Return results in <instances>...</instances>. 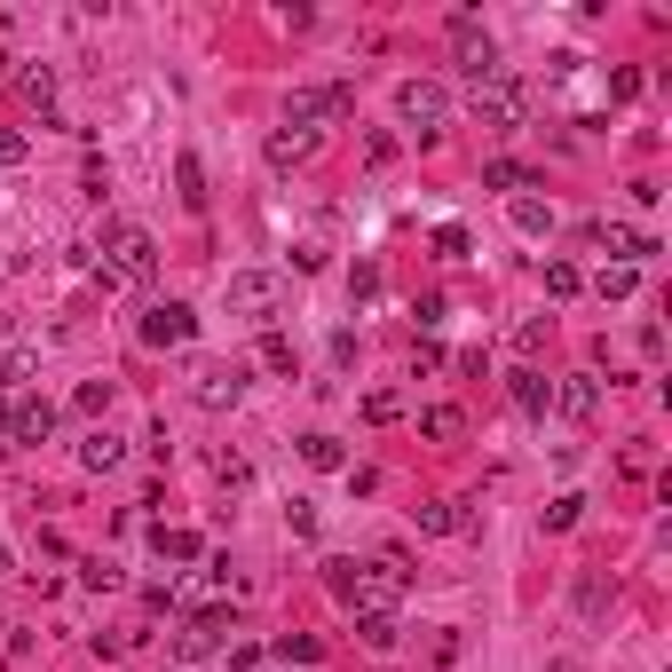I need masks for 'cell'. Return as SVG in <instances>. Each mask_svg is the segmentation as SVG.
Masks as SVG:
<instances>
[{
	"label": "cell",
	"mask_w": 672,
	"mask_h": 672,
	"mask_svg": "<svg viewBox=\"0 0 672 672\" xmlns=\"http://www.w3.org/2000/svg\"><path fill=\"white\" fill-rule=\"evenodd\" d=\"M158 278V238L134 222H111L104 229V285H151Z\"/></svg>",
	"instance_id": "1"
},
{
	"label": "cell",
	"mask_w": 672,
	"mask_h": 672,
	"mask_svg": "<svg viewBox=\"0 0 672 672\" xmlns=\"http://www.w3.org/2000/svg\"><path fill=\"white\" fill-rule=\"evenodd\" d=\"M229 309L254 317L269 332V325H278V309H285V278H278V269H238V278H229Z\"/></svg>",
	"instance_id": "2"
},
{
	"label": "cell",
	"mask_w": 672,
	"mask_h": 672,
	"mask_svg": "<svg viewBox=\"0 0 672 672\" xmlns=\"http://www.w3.org/2000/svg\"><path fill=\"white\" fill-rule=\"evenodd\" d=\"M451 56H459V72L475 80V87L498 80V48H491V32L475 24V9H459V16H451Z\"/></svg>",
	"instance_id": "3"
},
{
	"label": "cell",
	"mask_w": 672,
	"mask_h": 672,
	"mask_svg": "<svg viewBox=\"0 0 672 672\" xmlns=\"http://www.w3.org/2000/svg\"><path fill=\"white\" fill-rule=\"evenodd\" d=\"M356 111V87L349 80H325V87H293L285 127H317V119H349Z\"/></svg>",
	"instance_id": "4"
},
{
	"label": "cell",
	"mask_w": 672,
	"mask_h": 672,
	"mask_svg": "<svg viewBox=\"0 0 672 672\" xmlns=\"http://www.w3.org/2000/svg\"><path fill=\"white\" fill-rule=\"evenodd\" d=\"M396 119H403V127H420V134H444L451 95L435 87V80H403V87H396Z\"/></svg>",
	"instance_id": "5"
},
{
	"label": "cell",
	"mask_w": 672,
	"mask_h": 672,
	"mask_svg": "<svg viewBox=\"0 0 672 672\" xmlns=\"http://www.w3.org/2000/svg\"><path fill=\"white\" fill-rule=\"evenodd\" d=\"M475 119L491 127V134H507V127H522V87L498 72V80H483L475 87Z\"/></svg>",
	"instance_id": "6"
},
{
	"label": "cell",
	"mask_w": 672,
	"mask_h": 672,
	"mask_svg": "<svg viewBox=\"0 0 672 672\" xmlns=\"http://www.w3.org/2000/svg\"><path fill=\"white\" fill-rule=\"evenodd\" d=\"M190 332H198V317L182 309V300H151L143 309V341L151 349H190Z\"/></svg>",
	"instance_id": "7"
},
{
	"label": "cell",
	"mask_w": 672,
	"mask_h": 672,
	"mask_svg": "<svg viewBox=\"0 0 672 672\" xmlns=\"http://www.w3.org/2000/svg\"><path fill=\"white\" fill-rule=\"evenodd\" d=\"M238 388H246V373H238V364H198V373H190V396L207 403V412L238 403Z\"/></svg>",
	"instance_id": "8"
},
{
	"label": "cell",
	"mask_w": 672,
	"mask_h": 672,
	"mask_svg": "<svg viewBox=\"0 0 672 672\" xmlns=\"http://www.w3.org/2000/svg\"><path fill=\"white\" fill-rule=\"evenodd\" d=\"M48 435H56V403L48 396L9 403V444H48Z\"/></svg>",
	"instance_id": "9"
},
{
	"label": "cell",
	"mask_w": 672,
	"mask_h": 672,
	"mask_svg": "<svg viewBox=\"0 0 672 672\" xmlns=\"http://www.w3.org/2000/svg\"><path fill=\"white\" fill-rule=\"evenodd\" d=\"M546 403H554L562 420H593V412H601V380H593V373H569V380H554Z\"/></svg>",
	"instance_id": "10"
},
{
	"label": "cell",
	"mask_w": 672,
	"mask_h": 672,
	"mask_svg": "<svg viewBox=\"0 0 672 672\" xmlns=\"http://www.w3.org/2000/svg\"><path fill=\"white\" fill-rule=\"evenodd\" d=\"M317 143H325L317 127H278V134H269V166H278V175H293V166L317 158Z\"/></svg>",
	"instance_id": "11"
},
{
	"label": "cell",
	"mask_w": 672,
	"mask_h": 672,
	"mask_svg": "<svg viewBox=\"0 0 672 672\" xmlns=\"http://www.w3.org/2000/svg\"><path fill=\"white\" fill-rule=\"evenodd\" d=\"M507 396H515V412H530V420H538V412H546V396H554V380L538 373V364H522V373L507 380Z\"/></svg>",
	"instance_id": "12"
},
{
	"label": "cell",
	"mask_w": 672,
	"mask_h": 672,
	"mask_svg": "<svg viewBox=\"0 0 672 672\" xmlns=\"http://www.w3.org/2000/svg\"><path fill=\"white\" fill-rule=\"evenodd\" d=\"M412 522H420L427 538H459V530H467V515L451 507V498H420V507H412Z\"/></svg>",
	"instance_id": "13"
},
{
	"label": "cell",
	"mask_w": 672,
	"mask_h": 672,
	"mask_svg": "<svg viewBox=\"0 0 672 672\" xmlns=\"http://www.w3.org/2000/svg\"><path fill=\"white\" fill-rule=\"evenodd\" d=\"M300 459H309L317 475H341V467H349V451H341V435H325V427H317V435H300Z\"/></svg>",
	"instance_id": "14"
},
{
	"label": "cell",
	"mask_w": 672,
	"mask_h": 672,
	"mask_svg": "<svg viewBox=\"0 0 672 672\" xmlns=\"http://www.w3.org/2000/svg\"><path fill=\"white\" fill-rule=\"evenodd\" d=\"M151 546H158V562H198V554H207V538H198V530H151Z\"/></svg>",
	"instance_id": "15"
},
{
	"label": "cell",
	"mask_w": 672,
	"mask_h": 672,
	"mask_svg": "<svg viewBox=\"0 0 672 672\" xmlns=\"http://www.w3.org/2000/svg\"><path fill=\"white\" fill-rule=\"evenodd\" d=\"M420 435H427V444H459L467 412H459V403H435V412H420Z\"/></svg>",
	"instance_id": "16"
},
{
	"label": "cell",
	"mask_w": 672,
	"mask_h": 672,
	"mask_svg": "<svg viewBox=\"0 0 672 672\" xmlns=\"http://www.w3.org/2000/svg\"><path fill=\"white\" fill-rule=\"evenodd\" d=\"M356 633H364V649H396V641H403L396 610H356Z\"/></svg>",
	"instance_id": "17"
},
{
	"label": "cell",
	"mask_w": 672,
	"mask_h": 672,
	"mask_svg": "<svg viewBox=\"0 0 672 672\" xmlns=\"http://www.w3.org/2000/svg\"><path fill=\"white\" fill-rule=\"evenodd\" d=\"M538 278H546V293H554V300H578V293H586V269H578V261H562V254L538 269Z\"/></svg>",
	"instance_id": "18"
},
{
	"label": "cell",
	"mask_w": 672,
	"mask_h": 672,
	"mask_svg": "<svg viewBox=\"0 0 672 672\" xmlns=\"http://www.w3.org/2000/svg\"><path fill=\"white\" fill-rule=\"evenodd\" d=\"M119 459H127V444H119L111 427H95L87 444H80V467H95V475H104V467H119Z\"/></svg>",
	"instance_id": "19"
},
{
	"label": "cell",
	"mask_w": 672,
	"mask_h": 672,
	"mask_svg": "<svg viewBox=\"0 0 672 672\" xmlns=\"http://www.w3.org/2000/svg\"><path fill=\"white\" fill-rule=\"evenodd\" d=\"M175 182H182V207H190V214L207 207V166H198V151H182V158H175Z\"/></svg>",
	"instance_id": "20"
},
{
	"label": "cell",
	"mask_w": 672,
	"mask_h": 672,
	"mask_svg": "<svg viewBox=\"0 0 672 672\" xmlns=\"http://www.w3.org/2000/svg\"><path fill=\"white\" fill-rule=\"evenodd\" d=\"M483 182H491V190H538V175H530L522 158H491V166H483Z\"/></svg>",
	"instance_id": "21"
},
{
	"label": "cell",
	"mask_w": 672,
	"mask_h": 672,
	"mask_svg": "<svg viewBox=\"0 0 672 672\" xmlns=\"http://www.w3.org/2000/svg\"><path fill=\"white\" fill-rule=\"evenodd\" d=\"M633 285H641V269H625V261H610V269L593 278V293H601V300H633Z\"/></svg>",
	"instance_id": "22"
},
{
	"label": "cell",
	"mask_w": 672,
	"mask_h": 672,
	"mask_svg": "<svg viewBox=\"0 0 672 672\" xmlns=\"http://www.w3.org/2000/svg\"><path fill=\"white\" fill-rule=\"evenodd\" d=\"M435 261H467V246H475V238H467V222H435Z\"/></svg>",
	"instance_id": "23"
},
{
	"label": "cell",
	"mask_w": 672,
	"mask_h": 672,
	"mask_svg": "<svg viewBox=\"0 0 672 672\" xmlns=\"http://www.w3.org/2000/svg\"><path fill=\"white\" fill-rule=\"evenodd\" d=\"M515 229H522V238H546V229H554V207H538V198H515Z\"/></svg>",
	"instance_id": "24"
},
{
	"label": "cell",
	"mask_w": 672,
	"mask_h": 672,
	"mask_svg": "<svg viewBox=\"0 0 672 672\" xmlns=\"http://www.w3.org/2000/svg\"><path fill=\"white\" fill-rule=\"evenodd\" d=\"M278 657H285V664H317L325 641H317V633H278Z\"/></svg>",
	"instance_id": "25"
},
{
	"label": "cell",
	"mask_w": 672,
	"mask_h": 672,
	"mask_svg": "<svg viewBox=\"0 0 672 672\" xmlns=\"http://www.w3.org/2000/svg\"><path fill=\"white\" fill-rule=\"evenodd\" d=\"M364 420H373V427H396V420H403V396H396V388H373V396H364Z\"/></svg>",
	"instance_id": "26"
},
{
	"label": "cell",
	"mask_w": 672,
	"mask_h": 672,
	"mask_svg": "<svg viewBox=\"0 0 672 672\" xmlns=\"http://www.w3.org/2000/svg\"><path fill=\"white\" fill-rule=\"evenodd\" d=\"M24 104H32V111L56 104V72H48V63H32V72H24Z\"/></svg>",
	"instance_id": "27"
},
{
	"label": "cell",
	"mask_w": 672,
	"mask_h": 672,
	"mask_svg": "<svg viewBox=\"0 0 672 672\" xmlns=\"http://www.w3.org/2000/svg\"><path fill=\"white\" fill-rule=\"evenodd\" d=\"M261 364H269V373H285V380H293V341H285V332H278V325H269V332H261Z\"/></svg>",
	"instance_id": "28"
},
{
	"label": "cell",
	"mask_w": 672,
	"mask_h": 672,
	"mask_svg": "<svg viewBox=\"0 0 672 672\" xmlns=\"http://www.w3.org/2000/svg\"><path fill=\"white\" fill-rule=\"evenodd\" d=\"M80 586H87V593H111V586H119V569H111L104 554H87V562H80Z\"/></svg>",
	"instance_id": "29"
},
{
	"label": "cell",
	"mask_w": 672,
	"mask_h": 672,
	"mask_svg": "<svg viewBox=\"0 0 672 672\" xmlns=\"http://www.w3.org/2000/svg\"><path fill=\"white\" fill-rule=\"evenodd\" d=\"M578 515H586V498H578V491H562L554 507H546V530H578Z\"/></svg>",
	"instance_id": "30"
},
{
	"label": "cell",
	"mask_w": 672,
	"mask_h": 672,
	"mask_svg": "<svg viewBox=\"0 0 672 672\" xmlns=\"http://www.w3.org/2000/svg\"><path fill=\"white\" fill-rule=\"evenodd\" d=\"M325 586L341 593V601H356V562H349V554H332V562H325Z\"/></svg>",
	"instance_id": "31"
},
{
	"label": "cell",
	"mask_w": 672,
	"mask_h": 672,
	"mask_svg": "<svg viewBox=\"0 0 672 672\" xmlns=\"http://www.w3.org/2000/svg\"><path fill=\"white\" fill-rule=\"evenodd\" d=\"M349 293L373 300V293H380V261H356V269H349Z\"/></svg>",
	"instance_id": "32"
},
{
	"label": "cell",
	"mask_w": 672,
	"mask_h": 672,
	"mask_svg": "<svg viewBox=\"0 0 672 672\" xmlns=\"http://www.w3.org/2000/svg\"><path fill=\"white\" fill-rule=\"evenodd\" d=\"M24 373H32V356H24V349H16V356H0V396H16Z\"/></svg>",
	"instance_id": "33"
},
{
	"label": "cell",
	"mask_w": 672,
	"mask_h": 672,
	"mask_svg": "<svg viewBox=\"0 0 672 672\" xmlns=\"http://www.w3.org/2000/svg\"><path fill=\"white\" fill-rule=\"evenodd\" d=\"M24 158H32V143H24L16 127H0V166H24Z\"/></svg>",
	"instance_id": "34"
},
{
	"label": "cell",
	"mask_w": 672,
	"mask_h": 672,
	"mask_svg": "<svg viewBox=\"0 0 672 672\" xmlns=\"http://www.w3.org/2000/svg\"><path fill=\"white\" fill-rule=\"evenodd\" d=\"M285 522H293V538H317V507H309V498H293Z\"/></svg>",
	"instance_id": "35"
},
{
	"label": "cell",
	"mask_w": 672,
	"mask_h": 672,
	"mask_svg": "<svg viewBox=\"0 0 672 672\" xmlns=\"http://www.w3.org/2000/svg\"><path fill=\"white\" fill-rule=\"evenodd\" d=\"M435 364H444V349H435L427 332H420V341H412V380H420V373H435Z\"/></svg>",
	"instance_id": "36"
},
{
	"label": "cell",
	"mask_w": 672,
	"mask_h": 672,
	"mask_svg": "<svg viewBox=\"0 0 672 672\" xmlns=\"http://www.w3.org/2000/svg\"><path fill=\"white\" fill-rule=\"evenodd\" d=\"M610 95H617V104H633V95H641V72H633V63H625V72H610Z\"/></svg>",
	"instance_id": "37"
},
{
	"label": "cell",
	"mask_w": 672,
	"mask_h": 672,
	"mask_svg": "<svg viewBox=\"0 0 672 672\" xmlns=\"http://www.w3.org/2000/svg\"><path fill=\"white\" fill-rule=\"evenodd\" d=\"M175 672H182V664H175Z\"/></svg>",
	"instance_id": "38"
}]
</instances>
